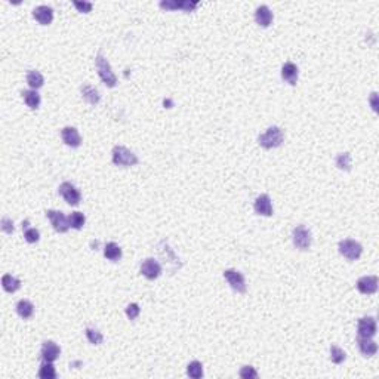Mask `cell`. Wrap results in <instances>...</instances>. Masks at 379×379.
<instances>
[{"mask_svg":"<svg viewBox=\"0 0 379 379\" xmlns=\"http://www.w3.org/2000/svg\"><path fill=\"white\" fill-rule=\"evenodd\" d=\"M285 141V135L283 131L279 126H271L262 135H259L258 142L262 148L271 150V148H277L283 144Z\"/></svg>","mask_w":379,"mask_h":379,"instance_id":"6da1fadb","label":"cell"},{"mask_svg":"<svg viewBox=\"0 0 379 379\" xmlns=\"http://www.w3.org/2000/svg\"><path fill=\"white\" fill-rule=\"evenodd\" d=\"M39 376L42 379H55L57 378V370L50 361H43L40 369H39Z\"/></svg>","mask_w":379,"mask_h":379,"instance_id":"4316f807","label":"cell"},{"mask_svg":"<svg viewBox=\"0 0 379 379\" xmlns=\"http://www.w3.org/2000/svg\"><path fill=\"white\" fill-rule=\"evenodd\" d=\"M345 351L344 350H341L339 347H336V345H331V360L334 361L335 364H341V363H344L345 361Z\"/></svg>","mask_w":379,"mask_h":379,"instance_id":"4dcf8cb0","label":"cell"},{"mask_svg":"<svg viewBox=\"0 0 379 379\" xmlns=\"http://www.w3.org/2000/svg\"><path fill=\"white\" fill-rule=\"evenodd\" d=\"M104 256H105L107 259L113 261V262L119 261V259L122 258V249H120V246L116 245L114 242L107 243L105 247H104Z\"/></svg>","mask_w":379,"mask_h":379,"instance_id":"d4e9b609","label":"cell"},{"mask_svg":"<svg viewBox=\"0 0 379 379\" xmlns=\"http://www.w3.org/2000/svg\"><path fill=\"white\" fill-rule=\"evenodd\" d=\"M86 338H88V341H89L90 344H93V345H99L104 341L102 334L99 331H96V329H92V328L86 329Z\"/></svg>","mask_w":379,"mask_h":379,"instance_id":"1f68e13d","label":"cell"},{"mask_svg":"<svg viewBox=\"0 0 379 379\" xmlns=\"http://www.w3.org/2000/svg\"><path fill=\"white\" fill-rule=\"evenodd\" d=\"M376 320L375 317H361L357 324V334L360 338H373L376 335Z\"/></svg>","mask_w":379,"mask_h":379,"instance_id":"9c48e42d","label":"cell"},{"mask_svg":"<svg viewBox=\"0 0 379 379\" xmlns=\"http://www.w3.org/2000/svg\"><path fill=\"white\" fill-rule=\"evenodd\" d=\"M112 158L113 163L116 166H122V168H129V166H135L138 163V157L134 154L131 150H128L126 147L122 145H116L112 151Z\"/></svg>","mask_w":379,"mask_h":379,"instance_id":"3957f363","label":"cell"},{"mask_svg":"<svg viewBox=\"0 0 379 379\" xmlns=\"http://www.w3.org/2000/svg\"><path fill=\"white\" fill-rule=\"evenodd\" d=\"M224 277L228 282V285L231 286V289L236 290L237 293H245L246 282L245 276L242 273H239L237 269H225L224 271Z\"/></svg>","mask_w":379,"mask_h":379,"instance_id":"8992f818","label":"cell"},{"mask_svg":"<svg viewBox=\"0 0 379 379\" xmlns=\"http://www.w3.org/2000/svg\"><path fill=\"white\" fill-rule=\"evenodd\" d=\"M2 286L8 293H14L21 288V282H20V279H17L11 274H5L2 277Z\"/></svg>","mask_w":379,"mask_h":379,"instance_id":"603a6c76","label":"cell"},{"mask_svg":"<svg viewBox=\"0 0 379 379\" xmlns=\"http://www.w3.org/2000/svg\"><path fill=\"white\" fill-rule=\"evenodd\" d=\"M187 375L193 379H200L203 376V364L200 361L194 360L187 366Z\"/></svg>","mask_w":379,"mask_h":379,"instance_id":"83f0119b","label":"cell"},{"mask_svg":"<svg viewBox=\"0 0 379 379\" xmlns=\"http://www.w3.org/2000/svg\"><path fill=\"white\" fill-rule=\"evenodd\" d=\"M139 312H141V308H139L138 304H129L126 307V315H128L129 320H135L139 315Z\"/></svg>","mask_w":379,"mask_h":379,"instance_id":"836d02e7","label":"cell"},{"mask_svg":"<svg viewBox=\"0 0 379 379\" xmlns=\"http://www.w3.org/2000/svg\"><path fill=\"white\" fill-rule=\"evenodd\" d=\"M141 274L148 280H156L157 277L161 274V265L157 262L154 258H147L141 264Z\"/></svg>","mask_w":379,"mask_h":379,"instance_id":"8fae6325","label":"cell"},{"mask_svg":"<svg viewBox=\"0 0 379 379\" xmlns=\"http://www.w3.org/2000/svg\"><path fill=\"white\" fill-rule=\"evenodd\" d=\"M298 67H296V64H293V63H285L283 64V67H282V79L286 82V83H289V85H296V82H298Z\"/></svg>","mask_w":379,"mask_h":379,"instance_id":"d6986e66","label":"cell"},{"mask_svg":"<svg viewBox=\"0 0 379 379\" xmlns=\"http://www.w3.org/2000/svg\"><path fill=\"white\" fill-rule=\"evenodd\" d=\"M61 138H63L64 144L71 148H77L82 144V136L79 134V131L76 128H71V126H67L61 131Z\"/></svg>","mask_w":379,"mask_h":379,"instance_id":"4fadbf2b","label":"cell"},{"mask_svg":"<svg viewBox=\"0 0 379 379\" xmlns=\"http://www.w3.org/2000/svg\"><path fill=\"white\" fill-rule=\"evenodd\" d=\"M82 96H83V99H85L86 102H89L90 105H96V104H99V101H101L99 92H98V89H95L92 85H85V86H82Z\"/></svg>","mask_w":379,"mask_h":379,"instance_id":"ffe728a7","label":"cell"},{"mask_svg":"<svg viewBox=\"0 0 379 379\" xmlns=\"http://www.w3.org/2000/svg\"><path fill=\"white\" fill-rule=\"evenodd\" d=\"M338 249H339V253L347 258L348 261H357L361 253H363V247L361 245L353 240V239H345V240H341L339 245H338Z\"/></svg>","mask_w":379,"mask_h":379,"instance_id":"277c9868","label":"cell"},{"mask_svg":"<svg viewBox=\"0 0 379 379\" xmlns=\"http://www.w3.org/2000/svg\"><path fill=\"white\" fill-rule=\"evenodd\" d=\"M61 354V348L53 342V341H45L42 345V358L43 361L53 363Z\"/></svg>","mask_w":379,"mask_h":379,"instance_id":"e0dca14e","label":"cell"},{"mask_svg":"<svg viewBox=\"0 0 379 379\" xmlns=\"http://www.w3.org/2000/svg\"><path fill=\"white\" fill-rule=\"evenodd\" d=\"M23 230H24V237L28 243H37L39 239H40V233L39 230L36 228H28V221H25L23 224Z\"/></svg>","mask_w":379,"mask_h":379,"instance_id":"f1b7e54d","label":"cell"},{"mask_svg":"<svg viewBox=\"0 0 379 379\" xmlns=\"http://www.w3.org/2000/svg\"><path fill=\"white\" fill-rule=\"evenodd\" d=\"M370 102H372V109L376 112L378 110V104H376V92L372 93V98H370Z\"/></svg>","mask_w":379,"mask_h":379,"instance_id":"8d00e7d4","label":"cell"},{"mask_svg":"<svg viewBox=\"0 0 379 379\" xmlns=\"http://www.w3.org/2000/svg\"><path fill=\"white\" fill-rule=\"evenodd\" d=\"M23 98L24 102L27 104L28 109H31V110H37L39 109V105H40V95L37 93V90H23Z\"/></svg>","mask_w":379,"mask_h":379,"instance_id":"44dd1931","label":"cell"},{"mask_svg":"<svg viewBox=\"0 0 379 379\" xmlns=\"http://www.w3.org/2000/svg\"><path fill=\"white\" fill-rule=\"evenodd\" d=\"M357 289L363 295H373L378 290V277L376 276H364L357 282Z\"/></svg>","mask_w":379,"mask_h":379,"instance_id":"7c38bea8","label":"cell"},{"mask_svg":"<svg viewBox=\"0 0 379 379\" xmlns=\"http://www.w3.org/2000/svg\"><path fill=\"white\" fill-rule=\"evenodd\" d=\"M358 350L364 357H372L378 353V344L372 338H357Z\"/></svg>","mask_w":379,"mask_h":379,"instance_id":"2e32d148","label":"cell"},{"mask_svg":"<svg viewBox=\"0 0 379 379\" xmlns=\"http://www.w3.org/2000/svg\"><path fill=\"white\" fill-rule=\"evenodd\" d=\"M60 194L63 196V199L67 201L71 206H77L82 200V194L80 191L71 184V182H63L60 185Z\"/></svg>","mask_w":379,"mask_h":379,"instance_id":"ba28073f","label":"cell"},{"mask_svg":"<svg viewBox=\"0 0 379 379\" xmlns=\"http://www.w3.org/2000/svg\"><path fill=\"white\" fill-rule=\"evenodd\" d=\"M336 166L341 171L350 172L351 171V156H350V153H341V154H338V157H336Z\"/></svg>","mask_w":379,"mask_h":379,"instance_id":"f546056e","label":"cell"},{"mask_svg":"<svg viewBox=\"0 0 379 379\" xmlns=\"http://www.w3.org/2000/svg\"><path fill=\"white\" fill-rule=\"evenodd\" d=\"M33 17L34 20L42 25H49L53 21V9L50 6L46 5H40L37 8H34L33 11Z\"/></svg>","mask_w":379,"mask_h":379,"instance_id":"5bb4252c","label":"cell"},{"mask_svg":"<svg viewBox=\"0 0 379 379\" xmlns=\"http://www.w3.org/2000/svg\"><path fill=\"white\" fill-rule=\"evenodd\" d=\"M17 312H18L20 317H23L24 320H28L34 314V305L30 301H27V299H21L17 304Z\"/></svg>","mask_w":379,"mask_h":379,"instance_id":"cb8c5ba5","label":"cell"},{"mask_svg":"<svg viewBox=\"0 0 379 379\" xmlns=\"http://www.w3.org/2000/svg\"><path fill=\"white\" fill-rule=\"evenodd\" d=\"M46 216L49 218V221L52 224L53 230L57 233H67L70 230V223H68V218L60 210H46Z\"/></svg>","mask_w":379,"mask_h":379,"instance_id":"52a82bcc","label":"cell"},{"mask_svg":"<svg viewBox=\"0 0 379 379\" xmlns=\"http://www.w3.org/2000/svg\"><path fill=\"white\" fill-rule=\"evenodd\" d=\"M2 230L6 233V234H12L14 233V223H12V220H9L8 216H5V218H2Z\"/></svg>","mask_w":379,"mask_h":379,"instance_id":"d590c367","label":"cell"},{"mask_svg":"<svg viewBox=\"0 0 379 379\" xmlns=\"http://www.w3.org/2000/svg\"><path fill=\"white\" fill-rule=\"evenodd\" d=\"M240 378L256 379L258 378V372H256L255 367H252V366H243V367L240 369Z\"/></svg>","mask_w":379,"mask_h":379,"instance_id":"d6a6232c","label":"cell"},{"mask_svg":"<svg viewBox=\"0 0 379 379\" xmlns=\"http://www.w3.org/2000/svg\"><path fill=\"white\" fill-rule=\"evenodd\" d=\"M255 21H256V24H259L261 27H269V24L273 23V12L269 11L267 5H261V6L256 8Z\"/></svg>","mask_w":379,"mask_h":379,"instance_id":"ac0fdd59","label":"cell"},{"mask_svg":"<svg viewBox=\"0 0 379 379\" xmlns=\"http://www.w3.org/2000/svg\"><path fill=\"white\" fill-rule=\"evenodd\" d=\"M73 5H74L76 9H77L79 12H82V14H89L90 11H92V6H93L89 2H74Z\"/></svg>","mask_w":379,"mask_h":379,"instance_id":"e575fe53","label":"cell"},{"mask_svg":"<svg viewBox=\"0 0 379 379\" xmlns=\"http://www.w3.org/2000/svg\"><path fill=\"white\" fill-rule=\"evenodd\" d=\"M27 83L31 89L37 90L39 88H42L45 85V77L42 76L40 71H36V70H30L27 73Z\"/></svg>","mask_w":379,"mask_h":379,"instance_id":"7402d4cb","label":"cell"},{"mask_svg":"<svg viewBox=\"0 0 379 379\" xmlns=\"http://www.w3.org/2000/svg\"><path fill=\"white\" fill-rule=\"evenodd\" d=\"M197 2H190V0H166V2H160V8L166 9V11H185V12H191L197 8Z\"/></svg>","mask_w":379,"mask_h":379,"instance_id":"30bf717a","label":"cell"},{"mask_svg":"<svg viewBox=\"0 0 379 379\" xmlns=\"http://www.w3.org/2000/svg\"><path fill=\"white\" fill-rule=\"evenodd\" d=\"M95 64H96V70H98V74H99L101 80L109 88H114L117 85V77H116V74L113 71L110 63L107 61V58L102 53H98L96 60H95Z\"/></svg>","mask_w":379,"mask_h":379,"instance_id":"7a4b0ae2","label":"cell"},{"mask_svg":"<svg viewBox=\"0 0 379 379\" xmlns=\"http://www.w3.org/2000/svg\"><path fill=\"white\" fill-rule=\"evenodd\" d=\"M292 240H293L295 247H298L299 250H307L311 246V233H310V230L307 227L298 225L292 231Z\"/></svg>","mask_w":379,"mask_h":379,"instance_id":"5b68a950","label":"cell"},{"mask_svg":"<svg viewBox=\"0 0 379 379\" xmlns=\"http://www.w3.org/2000/svg\"><path fill=\"white\" fill-rule=\"evenodd\" d=\"M255 212L262 216H271L273 215V203L268 194H261L255 200Z\"/></svg>","mask_w":379,"mask_h":379,"instance_id":"9a60e30c","label":"cell"},{"mask_svg":"<svg viewBox=\"0 0 379 379\" xmlns=\"http://www.w3.org/2000/svg\"><path fill=\"white\" fill-rule=\"evenodd\" d=\"M68 223H70V227L74 228V230H82L83 225L86 223V218L82 212H71L68 215Z\"/></svg>","mask_w":379,"mask_h":379,"instance_id":"484cf974","label":"cell"}]
</instances>
